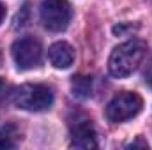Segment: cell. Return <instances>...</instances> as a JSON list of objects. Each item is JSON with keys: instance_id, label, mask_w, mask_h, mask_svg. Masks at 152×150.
Listing matches in <instances>:
<instances>
[{"instance_id": "12", "label": "cell", "mask_w": 152, "mask_h": 150, "mask_svg": "<svg viewBox=\"0 0 152 150\" xmlns=\"http://www.w3.org/2000/svg\"><path fill=\"white\" fill-rule=\"evenodd\" d=\"M5 88H7V85H5V83H4V79L0 78V95H2L4 92H5Z\"/></svg>"}, {"instance_id": "11", "label": "cell", "mask_w": 152, "mask_h": 150, "mask_svg": "<svg viewBox=\"0 0 152 150\" xmlns=\"http://www.w3.org/2000/svg\"><path fill=\"white\" fill-rule=\"evenodd\" d=\"M4 18H5V5L0 2V23L4 21Z\"/></svg>"}, {"instance_id": "10", "label": "cell", "mask_w": 152, "mask_h": 150, "mask_svg": "<svg viewBox=\"0 0 152 150\" xmlns=\"http://www.w3.org/2000/svg\"><path fill=\"white\" fill-rule=\"evenodd\" d=\"M145 78H147V81L152 85V62L149 64V67H147V71H145Z\"/></svg>"}, {"instance_id": "8", "label": "cell", "mask_w": 152, "mask_h": 150, "mask_svg": "<svg viewBox=\"0 0 152 150\" xmlns=\"http://www.w3.org/2000/svg\"><path fill=\"white\" fill-rule=\"evenodd\" d=\"M71 90L78 99H87L92 92V78L88 76H75L71 81Z\"/></svg>"}, {"instance_id": "5", "label": "cell", "mask_w": 152, "mask_h": 150, "mask_svg": "<svg viewBox=\"0 0 152 150\" xmlns=\"http://www.w3.org/2000/svg\"><path fill=\"white\" fill-rule=\"evenodd\" d=\"M12 58L20 71L37 67L42 60V46L36 37H21L12 42Z\"/></svg>"}, {"instance_id": "7", "label": "cell", "mask_w": 152, "mask_h": 150, "mask_svg": "<svg viewBox=\"0 0 152 150\" xmlns=\"http://www.w3.org/2000/svg\"><path fill=\"white\" fill-rule=\"evenodd\" d=\"M48 58H50V62H51L53 67H57V69H67L75 62V50H73L71 44H67L64 41H58V42H53L50 46Z\"/></svg>"}, {"instance_id": "9", "label": "cell", "mask_w": 152, "mask_h": 150, "mask_svg": "<svg viewBox=\"0 0 152 150\" xmlns=\"http://www.w3.org/2000/svg\"><path fill=\"white\" fill-rule=\"evenodd\" d=\"M11 129H12V127H7V129L0 131V149H12V147H14V140H12V138H14L16 134H12Z\"/></svg>"}, {"instance_id": "2", "label": "cell", "mask_w": 152, "mask_h": 150, "mask_svg": "<svg viewBox=\"0 0 152 150\" xmlns=\"http://www.w3.org/2000/svg\"><path fill=\"white\" fill-rule=\"evenodd\" d=\"M11 101L16 108L25 111H44L53 104V92L46 85L25 83L12 88Z\"/></svg>"}, {"instance_id": "1", "label": "cell", "mask_w": 152, "mask_h": 150, "mask_svg": "<svg viewBox=\"0 0 152 150\" xmlns=\"http://www.w3.org/2000/svg\"><path fill=\"white\" fill-rule=\"evenodd\" d=\"M145 55H147V44L142 39L126 41L113 48L108 60V71L113 78H127L138 69Z\"/></svg>"}, {"instance_id": "6", "label": "cell", "mask_w": 152, "mask_h": 150, "mask_svg": "<svg viewBox=\"0 0 152 150\" xmlns=\"http://www.w3.org/2000/svg\"><path fill=\"white\" fill-rule=\"evenodd\" d=\"M71 145L76 149H96L97 147L96 129L90 118L78 115L76 120L71 122Z\"/></svg>"}, {"instance_id": "3", "label": "cell", "mask_w": 152, "mask_h": 150, "mask_svg": "<svg viewBox=\"0 0 152 150\" xmlns=\"http://www.w3.org/2000/svg\"><path fill=\"white\" fill-rule=\"evenodd\" d=\"M143 108V99L136 92H118L112 97L106 106V118L113 124H120L126 120L134 118Z\"/></svg>"}, {"instance_id": "4", "label": "cell", "mask_w": 152, "mask_h": 150, "mask_svg": "<svg viewBox=\"0 0 152 150\" xmlns=\"http://www.w3.org/2000/svg\"><path fill=\"white\" fill-rule=\"evenodd\" d=\"M71 5L67 0H44L41 4V21L50 32H62L71 23Z\"/></svg>"}]
</instances>
